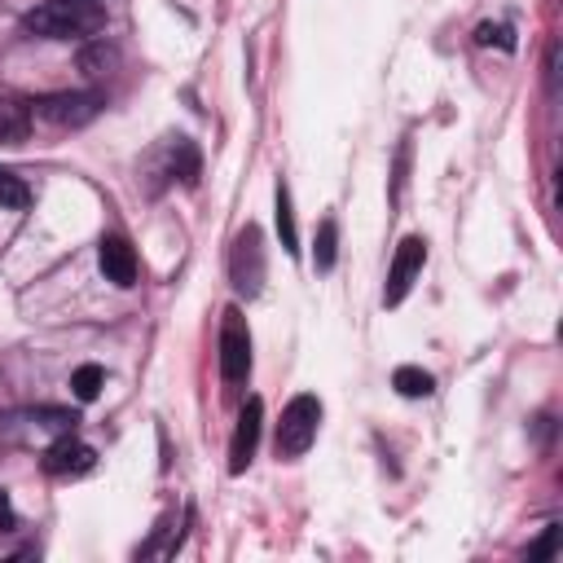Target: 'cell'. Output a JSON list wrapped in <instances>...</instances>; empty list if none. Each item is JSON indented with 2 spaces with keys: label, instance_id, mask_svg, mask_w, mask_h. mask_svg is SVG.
I'll return each mask as SVG.
<instances>
[{
  "label": "cell",
  "instance_id": "obj_1",
  "mask_svg": "<svg viewBox=\"0 0 563 563\" xmlns=\"http://www.w3.org/2000/svg\"><path fill=\"white\" fill-rule=\"evenodd\" d=\"M110 4L106 0H48L26 13V31L40 40H88L106 26Z\"/></svg>",
  "mask_w": 563,
  "mask_h": 563
},
{
  "label": "cell",
  "instance_id": "obj_2",
  "mask_svg": "<svg viewBox=\"0 0 563 563\" xmlns=\"http://www.w3.org/2000/svg\"><path fill=\"white\" fill-rule=\"evenodd\" d=\"M317 427H321V400L312 391H299L286 409H282V422H277V453L282 457H303L317 440Z\"/></svg>",
  "mask_w": 563,
  "mask_h": 563
},
{
  "label": "cell",
  "instance_id": "obj_3",
  "mask_svg": "<svg viewBox=\"0 0 563 563\" xmlns=\"http://www.w3.org/2000/svg\"><path fill=\"white\" fill-rule=\"evenodd\" d=\"M106 110L101 92H48L40 101H31V114H40L53 128H84Z\"/></svg>",
  "mask_w": 563,
  "mask_h": 563
},
{
  "label": "cell",
  "instance_id": "obj_4",
  "mask_svg": "<svg viewBox=\"0 0 563 563\" xmlns=\"http://www.w3.org/2000/svg\"><path fill=\"white\" fill-rule=\"evenodd\" d=\"M246 374H251V330H246L242 308H224V321H220V378L233 387V383H246Z\"/></svg>",
  "mask_w": 563,
  "mask_h": 563
},
{
  "label": "cell",
  "instance_id": "obj_5",
  "mask_svg": "<svg viewBox=\"0 0 563 563\" xmlns=\"http://www.w3.org/2000/svg\"><path fill=\"white\" fill-rule=\"evenodd\" d=\"M229 277L238 286V295H246V299L260 295V286H264V238H260L255 224H246L238 233L233 255H229Z\"/></svg>",
  "mask_w": 563,
  "mask_h": 563
},
{
  "label": "cell",
  "instance_id": "obj_6",
  "mask_svg": "<svg viewBox=\"0 0 563 563\" xmlns=\"http://www.w3.org/2000/svg\"><path fill=\"white\" fill-rule=\"evenodd\" d=\"M422 264H427V242H422V238H405V242L396 246L391 264H387V286H383V303H387V308H396V303L409 295V286H413V277L422 273Z\"/></svg>",
  "mask_w": 563,
  "mask_h": 563
},
{
  "label": "cell",
  "instance_id": "obj_7",
  "mask_svg": "<svg viewBox=\"0 0 563 563\" xmlns=\"http://www.w3.org/2000/svg\"><path fill=\"white\" fill-rule=\"evenodd\" d=\"M260 422H264V405L260 396H251L238 413V427H233V440H229V475H242L255 457V444H260Z\"/></svg>",
  "mask_w": 563,
  "mask_h": 563
},
{
  "label": "cell",
  "instance_id": "obj_8",
  "mask_svg": "<svg viewBox=\"0 0 563 563\" xmlns=\"http://www.w3.org/2000/svg\"><path fill=\"white\" fill-rule=\"evenodd\" d=\"M92 462H97L92 444L75 440V431L57 435V440L44 449V471H48V475H84V471H92Z\"/></svg>",
  "mask_w": 563,
  "mask_h": 563
},
{
  "label": "cell",
  "instance_id": "obj_9",
  "mask_svg": "<svg viewBox=\"0 0 563 563\" xmlns=\"http://www.w3.org/2000/svg\"><path fill=\"white\" fill-rule=\"evenodd\" d=\"M97 260H101L106 282H114V286H123V290H128V286H136V251L128 246V238H119V233L101 238Z\"/></svg>",
  "mask_w": 563,
  "mask_h": 563
},
{
  "label": "cell",
  "instance_id": "obj_10",
  "mask_svg": "<svg viewBox=\"0 0 563 563\" xmlns=\"http://www.w3.org/2000/svg\"><path fill=\"white\" fill-rule=\"evenodd\" d=\"M31 106L18 97H0V145H22L31 136Z\"/></svg>",
  "mask_w": 563,
  "mask_h": 563
},
{
  "label": "cell",
  "instance_id": "obj_11",
  "mask_svg": "<svg viewBox=\"0 0 563 563\" xmlns=\"http://www.w3.org/2000/svg\"><path fill=\"white\" fill-rule=\"evenodd\" d=\"M334 260H339V224H334V216H325L321 229H317V242H312V268L330 273Z\"/></svg>",
  "mask_w": 563,
  "mask_h": 563
},
{
  "label": "cell",
  "instance_id": "obj_12",
  "mask_svg": "<svg viewBox=\"0 0 563 563\" xmlns=\"http://www.w3.org/2000/svg\"><path fill=\"white\" fill-rule=\"evenodd\" d=\"M391 387H396L400 396H409V400H427V396L435 391V378H431L427 369H418V365H400V369L391 374Z\"/></svg>",
  "mask_w": 563,
  "mask_h": 563
},
{
  "label": "cell",
  "instance_id": "obj_13",
  "mask_svg": "<svg viewBox=\"0 0 563 563\" xmlns=\"http://www.w3.org/2000/svg\"><path fill=\"white\" fill-rule=\"evenodd\" d=\"M277 233H282V246L295 255L299 251V233H295V207H290L286 180H277Z\"/></svg>",
  "mask_w": 563,
  "mask_h": 563
},
{
  "label": "cell",
  "instance_id": "obj_14",
  "mask_svg": "<svg viewBox=\"0 0 563 563\" xmlns=\"http://www.w3.org/2000/svg\"><path fill=\"white\" fill-rule=\"evenodd\" d=\"M26 202H31V189H26L13 172L0 167V211H22Z\"/></svg>",
  "mask_w": 563,
  "mask_h": 563
},
{
  "label": "cell",
  "instance_id": "obj_15",
  "mask_svg": "<svg viewBox=\"0 0 563 563\" xmlns=\"http://www.w3.org/2000/svg\"><path fill=\"white\" fill-rule=\"evenodd\" d=\"M101 383H106V374H101V365H79V369L70 374V391H75L79 400H97V391H101Z\"/></svg>",
  "mask_w": 563,
  "mask_h": 563
},
{
  "label": "cell",
  "instance_id": "obj_16",
  "mask_svg": "<svg viewBox=\"0 0 563 563\" xmlns=\"http://www.w3.org/2000/svg\"><path fill=\"white\" fill-rule=\"evenodd\" d=\"M114 62H119V53H114L106 40H101V44H88V48L79 53V70H84V75H101V70L114 66Z\"/></svg>",
  "mask_w": 563,
  "mask_h": 563
},
{
  "label": "cell",
  "instance_id": "obj_17",
  "mask_svg": "<svg viewBox=\"0 0 563 563\" xmlns=\"http://www.w3.org/2000/svg\"><path fill=\"white\" fill-rule=\"evenodd\" d=\"M172 176H180L185 185L198 180V154H194L189 141H176V150H172Z\"/></svg>",
  "mask_w": 563,
  "mask_h": 563
},
{
  "label": "cell",
  "instance_id": "obj_18",
  "mask_svg": "<svg viewBox=\"0 0 563 563\" xmlns=\"http://www.w3.org/2000/svg\"><path fill=\"white\" fill-rule=\"evenodd\" d=\"M475 44H484V48L497 44V48L510 53V48H515V31H510L506 22H479V26H475Z\"/></svg>",
  "mask_w": 563,
  "mask_h": 563
},
{
  "label": "cell",
  "instance_id": "obj_19",
  "mask_svg": "<svg viewBox=\"0 0 563 563\" xmlns=\"http://www.w3.org/2000/svg\"><path fill=\"white\" fill-rule=\"evenodd\" d=\"M554 545H559V523H545V537H541L528 554H532V559H550V554H554Z\"/></svg>",
  "mask_w": 563,
  "mask_h": 563
},
{
  "label": "cell",
  "instance_id": "obj_20",
  "mask_svg": "<svg viewBox=\"0 0 563 563\" xmlns=\"http://www.w3.org/2000/svg\"><path fill=\"white\" fill-rule=\"evenodd\" d=\"M18 523V515H13V506H9V493L0 488V532H9Z\"/></svg>",
  "mask_w": 563,
  "mask_h": 563
}]
</instances>
